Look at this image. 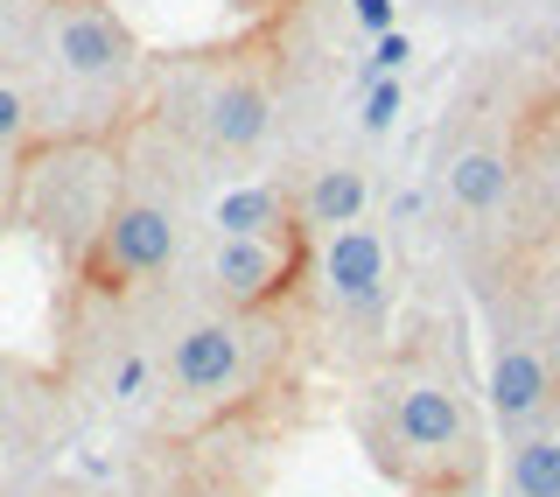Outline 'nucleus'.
Wrapping results in <instances>:
<instances>
[{
  "instance_id": "obj_1",
  "label": "nucleus",
  "mask_w": 560,
  "mask_h": 497,
  "mask_svg": "<svg viewBox=\"0 0 560 497\" xmlns=\"http://www.w3.org/2000/svg\"><path fill=\"white\" fill-rule=\"evenodd\" d=\"M288 78H294V43H288V0H280L273 14H259L232 43L148 49L140 127L183 169L245 175L280 127Z\"/></svg>"
},
{
  "instance_id": "obj_2",
  "label": "nucleus",
  "mask_w": 560,
  "mask_h": 497,
  "mask_svg": "<svg viewBox=\"0 0 560 497\" xmlns=\"http://www.w3.org/2000/svg\"><path fill=\"white\" fill-rule=\"evenodd\" d=\"M358 435L372 463L399 484H477L483 428L469 414V385L455 371V330L420 315L413 336L385 344L358 406Z\"/></svg>"
},
{
  "instance_id": "obj_3",
  "label": "nucleus",
  "mask_w": 560,
  "mask_h": 497,
  "mask_svg": "<svg viewBox=\"0 0 560 497\" xmlns=\"http://www.w3.org/2000/svg\"><path fill=\"white\" fill-rule=\"evenodd\" d=\"M22 78L49 134H133L148 49L113 0H35Z\"/></svg>"
},
{
  "instance_id": "obj_4",
  "label": "nucleus",
  "mask_w": 560,
  "mask_h": 497,
  "mask_svg": "<svg viewBox=\"0 0 560 497\" xmlns=\"http://www.w3.org/2000/svg\"><path fill=\"white\" fill-rule=\"evenodd\" d=\"M302 323H308V294L288 301V309H253V315L197 301L189 315H175V330L162 344V379H168V393L183 406H197V414L253 406L288 379Z\"/></svg>"
},
{
  "instance_id": "obj_5",
  "label": "nucleus",
  "mask_w": 560,
  "mask_h": 497,
  "mask_svg": "<svg viewBox=\"0 0 560 497\" xmlns=\"http://www.w3.org/2000/svg\"><path fill=\"white\" fill-rule=\"evenodd\" d=\"M175 169L183 162L133 119V134H127V183H119L113 210H105L98 239L84 245L78 266H70V280H78L92 301H133V294H148L154 280H168L175 266H183L189 210H183Z\"/></svg>"
},
{
  "instance_id": "obj_6",
  "label": "nucleus",
  "mask_w": 560,
  "mask_h": 497,
  "mask_svg": "<svg viewBox=\"0 0 560 497\" xmlns=\"http://www.w3.org/2000/svg\"><path fill=\"white\" fill-rule=\"evenodd\" d=\"M127 183V134H49L22 154V204L14 224H28L63 266L84 259L105 210Z\"/></svg>"
},
{
  "instance_id": "obj_7",
  "label": "nucleus",
  "mask_w": 560,
  "mask_h": 497,
  "mask_svg": "<svg viewBox=\"0 0 560 497\" xmlns=\"http://www.w3.org/2000/svg\"><path fill=\"white\" fill-rule=\"evenodd\" d=\"M560 259V78L539 84L518 127V162L498 218L477 232V288H504L525 266Z\"/></svg>"
},
{
  "instance_id": "obj_8",
  "label": "nucleus",
  "mask_w": 560,
  "mask_h": 497,
  "mask_svg": "<svg viewBox=\"0 0 560 497\" xmlns=\"http://www.w3.org/2000/svg\"><path fill=\"white\" fill-rule=\"evenodd\" d=\"M393 301H399V266L385 218H358L315 239V274H308V323L350 358L378 365L393 344Z\"/></svg>"
},
{
  "instance_id": "obj_9",
  "label": "nucleus",
  "mask_w": 560,
  "mask_h": 497,
  "mask_svg": "<svg viewBox=\"0 0 560 497\" xmlns=\"http://www.w3.org/2000/svg\"><path fill=\"white\" fill-rule=\"evenodd\" d=\"M547 78H490L477 105L448 119L442 148H434V175H442V204L455 218V232L477 239L498 218L504 189H512V162H518V127L533 113Z\"/></svg>"
},
{
  "instance_id": "obj_10",
  "label": "nucleus",
  "mask_w": 560,
  "mask_h": 497,
  "mask_svg": "<svg viewBox=\"0 0 560 497\" xmlns=\"http://www.w3.org/2000/svg\"><path fill=\"white\" fill-rule=\"evenodd\" d=\"M315 274V232L302 218L273 224V232H210L197 253V301L210 309H288L308 294Z\"/></svg>"
},
{
  "instance_id": "obj_11",
  "label": "nucleus",
  "mask_w": 560,
  "mask_h": 497,
  "mask_svg": "<svg viewBox=\"0 0 560 497\" xmlns=\"http://www.w3.org/2000/svg\"><path fill=\"white\" fill-rule=\"evenodd\" d=\"M288 210L315 239L337 232V224H358V218H372V175H364V162H350V154L302 162V169H288Z\"/></svg>"
},
{
  "instance_id": "obj_12",
  "label": "nucleus",
  "mask_w": 560,
  "mask_h": 497,
  "mask_svg": "<svg viewBox=\"0 0 560 497\" xmlns=\"http://www.w3.org/2000/svg\"><path fill=\"white\" fill-rule=\"evenodd\" d=\"M288 175H232V183L210 197V232H273V224H288Z\"/></svg>"
},
{
  "instance_id": "obj_13",
  "label": "nucleus",
  "mask_w": 560,
  "mask_h": 497,
  "mask_svg": "<svg viewBox=\"0 0 560 497\" xmlns=\"http://www.w3.org/2000/svg\"><path fill=\"white\" fill-rule=\"evenodd\" d=\"M512 497H560V414L553 400L539 406V420H525L512 435Z\"/></svg>"
},
{
  "instance_id": "obj_14",
  "label": "nucleus",
  "mask_w": 560,
  "mask_h": 497,
  "mask_svg": "<svg viewBox=\"0 0 560 497\" xmlns=\"http://www.w3.org/2000/svg\"><path fill=\"white\" fill-rule=\"evenodd\" d=\"M35 140H49V127H43V105H35L28 78L0 70V154H14V162H22Z\"/></svg>"
},
{
  "instance_id": "obj_15",
  "label": "nucleus",
  "mask_w": 560,
  "mask_h": 497,
  "mask_svg": "<svg viewBox=\"0 0 560 497\" xmlns=\"http://www.w3.org/2000/svg\"><path fill=\"white\" fill-rule=\"evenodd\" d=\"M399 105H407V84H399V78H364L358 134H364V140H385V134L399 127Z\"/></svg>"
},
{
  "instance_id": "obj_16",
  "label": "nucleus",
  "mask_w": 560,
  "mask_h": 497,
  "mask_svg": "<svg viewBox=\"0 0 560 497\" xmlns=\"http://www.w3.org/2000/svg\"><path fill=\"white\" fill-rule=\"evenodd\" d=\"M28 393V379L14 365H0V484H8V463H14V441L28 435V420H8V406Z\"/></svg>"
},
{
  "instance_id": "obj_17",
  "label": "nucleus",
  "mask_w": 560,
  "mask_h": 497,
  "mask_svg": "<svg viewBox=\"0 0 560 497\" xmlns=\"http://www.w3.org/2000/svg\"><path fill=\"white\" fill-rule=\"evenodd\" d=\"M407 63H413V35L407 28H385V35H372V57L358 63V78H399Z\"/></svg>"
},
{
  "instance_id": "obj_18",
  "label": "nucleus",
  "mask_w": 560,
  "mask_h": 497,
  "mask_svg": "<svg viewBox=\"0 0 560 497\" xmlns=\"http://www.w3.org/2000/svg\"><path fill=\"white\" fill-rule=\"evenodd\" d=\"M148 385H154V358L148 350H127V358L113 365V400L133 406V400H148Z\"/></svg>"
},
{
  "instance_id": "obj_19",
  "label": "nucleus",
  "mask_w": 560,
  "mask_h": 497,
  "mask_svg": "<svg viewBox=\"0 0 560 497\" xmlns=\"http://www.w3.org/2000/svg\"><path fill=\"white\" fill-rule=\"evenodd\" d=\"M350 22L364 35H385V28H399V0H350Z\"/></svg>"
},
{
  "instance_id": "obj_20",
  "label": "nucleus",
  "mask_w": 560,
  "mask_h": 497,
  "mask_svg": "<svg viewBox=\"0 0 560 497\" xmlns=\"http://www.w3.org/2000/svg\"><path fill=\"white\" fill-rule=\"evenodd\" d=\"M14 204H22V162H14V154H0V232L14 224Z\"/></svg>"
},
{
  "instance_id": "obj_21",
  "label": "nucleus",
  "mask_w": 560,
  "mask_h": 497,
  "mask_svg": "<svg viewBox=\"0 0 560 497\" xmlns=\"http://www.w3.org/2000/svg\"><path fill=\"white\" fill-rule=\"evenodd\" d=\"M407 497H477V484H413Z\"/></svg>"
},
{
  "instance_id": "obj_22",
  "label": "nucleus",
  "mask_w": 560,
  "mask_h": 497,
  "mask_svg": "<svg viewBox=\"0 0 560 497\" xmlns=\"http://www.w3.org/2000/svg\"><path fill=\"white\" fill-rule=\"evenodd\" d=\"M477 14H512V8H525V0H469Z\"/></svg>"
},
{
  "instance_id": "obj_23",
  "label": "nucleus",
  "mask_w": 560,
  "mask_h": 497,
  "mask_svg": "<svg viewBox=\"0 0 560 497\" xmlns=\"http://www.w3.org/2000/svg\"><path fill=\"white\" fill-rule=\"evenodd\" d=\"M175 497H232V490H224V484H183Z\"/></svg>"
},
{
  "instance_id": "obj_24",
  "label": "nucleus",
  "mask_w": 560,
  "mask_h": 497,
  "mask_svg": "<svg viewBox=\"0 0 560 497\" xmlns=\"http://www.w3.org/2000/svg\"><path fill=\"white\" fill-rule=\"evenodd\" d=\"M232 8H238V14H273L280 0H232Z\"/></svg>"
},
{
  "instance_id": "obj_25",
  "label": "nucleus",
  "mask_w": 560,
  "mask_h": 497,
  "mask_svg": "<svg viewBox=\"0 0 560 497\" xmlns=\"http://www.w3.org/2000/svg\"><path fill=\"white\" fill-rule=\"evenodd\" d=\"M0 28H8V8H0Z\"/></svg>"
}]
</instances>
